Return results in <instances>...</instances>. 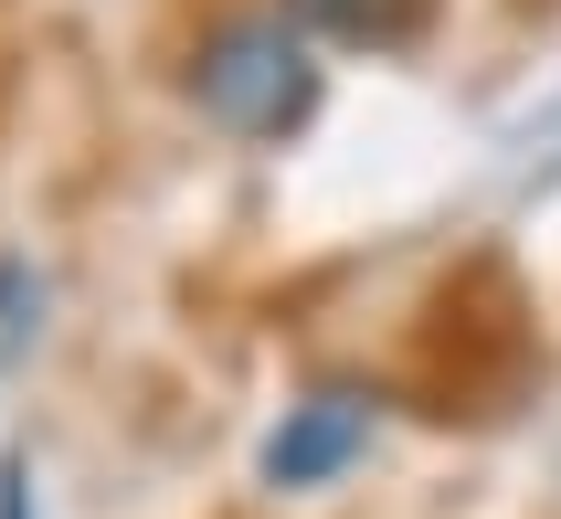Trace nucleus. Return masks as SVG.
Masks as SVG:
<instances>
[{
    "mask_svg": "<svg viewBox=\"0 0 561 519\" xmlns=\"http://www.w3.org/2000/svg\"><path fill=\"white\" fill-rule=\"evenodd\" d=\"M191 106L233 138H286V127H308L318 106V54L308 32L286 22V11H233V22L202 32V54H191Z\"/></svg>",
    "mask_w": 561,
    "mask_h": 519,
    "instance_id": "obj_1",
    "label": "nucleus"
},
{
    "mask_svg": "<svg viewBox=\"0 0 561 519\" xmlns=\"http://www.w3.org/2000/svg\"><path fill=\"white\" fill-rule=\"evenodd\" d=\"M371 425H381V403L350 393V382L286 403V425L265 435V488H318V477H340V466L371 445Z\"/></svg>",
    "mask_w": 561,
    "mask_h": 519,
    "instance_id": "obj_2",
    "label": "nucleus"
},
{
    "mask_svg": "<svg viewBox=\"0 0 561 519\" xmlns=\"http://www.w3.org/2000/svg\"><path fill=\"white\" fill-rule=\"evenodd\" d=\"M286 11L340 43H413V22H424V0H286Z\"/></svg>",
    "mask_w": 561,
    "mask_h": 519,
    "instance_id": "obj_3",
    "label": "nucleus"
},
{
    "mask_svg": "<svg viewBox=\"0 0 561 519\" xmlns=\"http://www.w3.org/2000/svg\"><path fill=\"white\" fill-rule=\"evenodd\" d=\"M0 519H32V488H22V466H0Z\"/></svg>",
    "mask_w": 561,
    "mask_h": 519,
    "instance_id": "obj_4",
    "label": "nucleus"
}]
</instances>
